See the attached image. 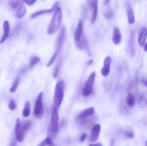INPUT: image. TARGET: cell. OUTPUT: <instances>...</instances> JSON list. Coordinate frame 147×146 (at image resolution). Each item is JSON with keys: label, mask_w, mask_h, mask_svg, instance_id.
<instances>
[{"label": "cell", "mask_w": 147, "mask_h": 146, "mask_svg": "<svg viewBox=\"0 0 147 146\" xmlns=\"http://www.w3.org/2000/svg\"><path fill=\"white\" fill-rule=\"evenodd\" d=\"M62 18H63V14H62L61 8L60 7H57L54 11V14H53L51 21L47 27V34H53L59 29L61 25Z\"/></svg>", "instance_id": "obj_1"}, {"label": "cell", "mask_w": 147, "mask_h": 146, "mask_svg": "<svg viewBox=\"0 0 147 146\" xmlns=\"http://www.w3.org/2000/svg\"><path fill=\"white\" fill-rule=\"evenodd\" d=\"M31 123L29 120H25L21 123L20 119H17L16 121L14 132H15V137L17 141L22 143L25 137L26 132L28 131L31 127Z\"/></svg>", "instance_id": "obj_2"}, {"label": "cell", "mask_w": 147, "mask_h": 146, "mask_svg": "<svg viewBox=\"0 0 147 146\" xmlns=\"http://www.w3.org/2000/svg\"><path fill=\"white\" fill-rule=\"evenodd\" d=\"M65 84L63 81L60 80L57 82L55 85L54 92V97H53V108L58 110L63 102L64 97Z\"/></svg>", "instance_id": "obj_3"}, {"label": "cell", "mask_w": 147, "mask_h": 146, "mask_svg": "<svg viewBox=\"0 0 147 146\" xmlns=\"http://www.w3.org/2000/svg\"><path fill=\"white\" fill-rule=\"evenodd\" d=\"M59 128V115L58 110L53 108L50 118V125H49V137L53 140L55 138L58 132Z\"/></svg>", "instance_id": "obj_4"}, {"label": "cell", "mask_w": 147, "mask_h": 146, "mask_svg": "<svg viewBox=\"0 0 147 146\" xmlns=\"http://www.w3.org/2000/svg\"><path fill=\"white\" fill-rule=\"evenodd\" d=\"M65 27H63L60 31V34H59L58 37H57V40L56 41V44H55V50L54 54L52 56L51 59L50 60V61L48 62V63L47 64V67H49L50 66L53 65L55 62V60L57 59V56H58L59 53H60V49H61L62 45L63 44V42L65 40Z\"/></svg>", "instance_id": "obj_5"}, {"label": "cell", "mask_w": 147, "mask_h": 146, "mask_svg": "<svg viewBox=\"0 0 147 146\" xmlns=\"http://www.w3.org/2000/svg\"><path fill=\"white\" fill-rule=\"evenodd\" d=\"M42 98L43 92H40L37 95L34 104V110H33V115L36 118L41 119L44 115V108L42 104Z\"/></svg>", "instance_id": "obj_6"}, {"label": "cell", "mask_w": 147, "mask_h": 146, "mask_svg": "<svg viewBox=\"0 0 147 146\" xmlns=\"http://www.w3.org/2000/svg\"><path fill=\"white\" fill-rule=\"evenodd\" d=\"M95 79H96V72H93L91 74L89 75L87 81L86 82L83 87V90H82V94L84 97H88L93 92V84H94Z\"/></svg>", "instance_id": "obj_7"}, {"label": "cell", "mask_w": 147, "mask_h": 146, "mask_svg": "<svg viewBox=\"0 0 147 146\" xmlns=\"http://www.w3.org/2000/svg\"><path fill=\"white\" fill-rule=\"evenodd\" d=\"M100 133V125L99 124H95L93 126L90 132V135L89 136L88 140L90 143H94L97 141Z\"/></svg>", "instance_id": "obj_8"}, {"label": "cell", "mask_w": 147, "mask_h": 146, "mask_svg": "<svg viewBox=\"0 0 147 146\" xmlns=\"http://www.w3.org/2000/svg\"><path fill=\"white\" fill-rule=\"evenodd\" d=\"M111 64V57L110 56H107L105 58L104 62H103V67L100 71L103 77H107L110 73Z\"/></svg>", "instance_id": "obj_9"}, {"label": "cell", "mask_w": 147, "mask_h": 146, "mask_svg": "<svg viewBox=\"0 0 147 146\" xmlns=\"http://www.w3.org/2000/svg\"><path fill=\"white\" fill-rule=\"evenodd\" d=\"M95 113V110L93 107H88V108L86 109V110H83L82 112H80L79 113V115H78V120H82L83 119H86L87 117H91L92 115H93Z\"/></svg>", "instance_id": "obj_10"}, {"label": "cell", "mask_w": 147, "mask_h": 146, "mask_svg": "<svg viewBox=\"0 0 147 146\" xmlns=\"http://www.w3.org/2000/svg\"><path fill=\"white\" fill-rule=\"evenodd\" d=\"M57 5H58V2L55 3V4L51 8L48 9H42V10H40V11H36V12L33 13V14L30 16V18L34 19V18H36V17H39V16L42 15V14H50V13H52L53 11H55V9L56 7H57Z\"/></svg>", "instance_id": "obj_11"}, {"label": "cell", "mask_w": 147, "mask_h": 146, "mask_svg": "<svg viewBox=\"0 0 147 146\" xmlns=\"http://www.w3.org/2000/svg\"><path fill=\"white\" fill-rule=\"evenodd\" d=\"M90 7L92 9L91 24H93L98 16V0H90Z\"/></svg>", "instance_id": "obj_12"}, {"label": "cell", "mask_w": 147, "mask_h": 146, "mask_svg": "<svg viewBox=\"0 0 147 146\" xmlns=\"http://www.w3.org/2000/svg\"><path fill=\"white\" fill-rule=\"evenodd\" d=\"M128 48H129V54H131V57H134L135 53H136V43H135V35L134 32H132L130 40H129Z\"/></svg>", "instance_id": "obj_13"}, {"label": "cell", "mask_w": 147, "mask_h": 146, "mask_svg": "<svg viewBox=\"0 0 147 146\" xmlns=\"http://www.w3.org/2000/svg\"><path fill=\"white\" fill-rule=\"evenodd\" d=\"M83 21H80L78 24V27L76 28V31L74 33V39L75 41L76 42H78L80 40H81L82 37H83Z\"/></svg>", "instance_id": "obj_14"}, {"label": "cell", "mask_w": 147, "mask_h": 146, "mask_svg": "<svg viewBox=\"0 0 147 146\" xmlns=\"http://www.w3.org/2000/svg\"><path fill=\"white\" fill-rule=\"evenodd\" d=\"M3 29H4V33H3V35L1 37V40H0V44H3L4 42L6 41V40L8 37L9 34V30H10V26L9 23L7 20H5L3 23Z\"/></svg>", "instance_id": "obj_15"}, {"label": "cell", "mask_w": 147, "mask_h": 146, "mask_svg": "<svg viewBox=\"0 0 147 146\" xmlns=\"http://www.w3.org/2000/svg\"><path fill=\"white\" fill-rule=\"evenodd\" d=\"M122 36L121 33L120 29L119 28H114L113 29V37H112V41H113V44H119L121 42Z\"/></svg>", "instance_id": "obj_16"}, {"label": "cell", "mask_w": 147, "mask_h": 146, "mask_svg": "<svg viewBox=\"0 0 147 146\" xmlns=\"http://www.w3.org/2000/svg\"><path fill=\"white\" fill-rule=\"evenodd\" d=\"M26 13V7L24 5V2L22 0H20V4L17 7V12H16V16L17 18H22Z\"/></svg>", "instance_id": "obj_17"}, {"label": "cell", "mask_w": 147, "mask_h": 146, "mask_svg": "<svg viewBox=\"0 0 147 146\" xmlns=\"http://www.w3.org/2000/svg\"><path fill=\"white\" fill-rule=\"evenodd\" d=\"M128 75H129V73H128L127 68L124 67L122 69L120 73V80H119V83L121 84V85H123L126 84L128 80Z\"/></svg>", "instance_id": "obj_18"}, {"label": "cell", "mask_w": 147, "mask_h": 146, "mask_svg": "<svg viewBox=\"0 0 147 146\" xmlns=\"http://www.w3.org/2000/svg\"><path fill=\"white\" fill-rule=\"evenodd\" d=\"M127 16H128V21H129V24H133L135 22V16H134V10L132 9L131 6L130 4H128L127 5Z\"/></svg>", "instance_id": "obj_19"}, {"label": "cell", "mask_w": 147, "mask_h": 146, "mask_svg": "<svg viewBox=\"0 0 147 146\" xmlns=\"http://www.w3.org/2000/svg\"><path fill=\"white\" fill-rule=\"evenodd\" d=\"M146 37H147V31L145 27H144L142 29V30L141 31L140 34H139V45L143 47V45L144 44H146Z\"/></svg>", "instance_id": "obj_20"}, {"label": "cell", "mask_w": 147, "mask_h": 146, "mask_svg": "<svg viewBox=\"0 0 147 146\" xmlns=\"http://www.w3.org/2000/svg\"><path fill=\"white\" fill-rule=\"evenodd\" d=\"M126 103L130 107L134 106L135 103H136V97H135V96L132 93H129L128 94L127 97H126Z\"/></svg>", "instance_id": "obj_21"}, {"label": "cell", "mask_w": 147, "mask_h": 146, "mask_svg": "<svg viewBox=\"0 0 147 146\" xmlns=\"http://www.w3.org/2000/svg\"><path fill=\"white\" fill-rule=\"evenodd\" d=\"M40 62V57L38 56L33 55L30 59V68H33L36 64H38Z\"/></svg>", "instance_id": "obj_22"}, {"label": "cell", "mask_w": 147, "mask_h": 146, "mask_svg": "<svg viewBox=\"0 0 147 146\" xmlns=\"http://www.w3.org/2000/svg\"><path fill=\"white\" fill-rule=\"evenodd\" d=\"M30 104L29 102H26L25 104H24V109H23L22 111V116L24 117H27L30 116Z\"/></svg>", "instance_id": "obj_23"}, {"label": "cell", "mask_w": 147, "mask_h": 146, "mask_svg": "<svg viewBox=\"0 0 147 146\" xmlns=\"http://www.w3.org/2000/svg\"><path fill=\"white\" fill-rule=\"evenodd\" d=\"M60 66H61V60H59L55 64V68L53 69V78H57V75H58V73L59 71H60Z\"/></svg>", "instance_id": "obj_24"}, {"label": "cell", "mask_w": 147, "mask_h": 146, "mask_svg": "<svg viewBox=\"0 0 147 146\" xmlns=\"http://www.w3.org/2000/svg\"><path fill=\"white\" fill-rule=\"evenodd\" d=\"M51 145H53V140L50 137H47V138H45L42 141L40 142V143L37 146H47Z\"/></svg>", "instance_id": "obj_25"}, {"label": "cell", "mask_w": 147, "mask_h": 146, "mask_svg": "<svg viewBox=\"0 0 147 146\" xmlns=\"http://www.w3.org/2000/svg\"><path fill=\"white\" fill-rule=\"evenodd\" d=\"M18 86H19V79L16 78V80L14 81V82H13L11 87H10V89H9L10 92L11 93L15 92L17 91V88H18Z\"/></svg>", "instance_id": "obj_26"}, {"label": "cell", "mask_w": 147, "mask_h": 146, "mask_svg": "<svg viewBox=\"0 0 147 146\" xmlns=\"http://www.w3.org/2000/svg\"><path fill=\"white\" fill-rule=\"evenodd\" d=\"M20 2V0H12V1H11V2H10V6H11V7L13 9H14L18 7Z\"/></svg>", "instance_id": "obj_27"}, {"label": "cell", "mask_w": 147, "mask_h": 146, "mask_svg": "<svg viewBox=\"0 0 147 146\" xmlns=\"http://www.w3.org/2000/svg\"><path fill=\"white\" fill-rule=\"evenodd\" d=\"M9 108L11 110H14L16 109V103L14 102V100H11L9 103Z\"/></svg>", "instance_id": "obj_28"}, {"label": "cell", "mask_w": 147, "mask_h": 146, "mask_svg": "<svg viewBox=\"0 0 147 146\" xmlns=\"http://www.w3.org/2000/svg\"><path fill=\"white\" fill-rule=\"evenodd\" d=\"M125 135H126L127 137H129V138H132L134 136L133 132L130 130H126V131H125Z\"/></svg>", "instance_id": "obj_29"}, {"label": "cell", "mask_w": 147, "mask_h": 146, "mask_svg": "<svg viewBox=\"0 0 147 146\" xmlns=\"http://www.w3.org/2000/svg\"><path fill=\"white\" fill-rule=\"evenodd\" d=\"M113 11H112L111 9H109V11H107V13H106V14H105V17L107 18L108 19H111L112 17H113Z\"/></svg>", "instance_id": "obj_30"}, {"label": "cell", "mask_w": 147, "mask_h": 146, "mask_svg": "<svg viewBox=\"0 0 147 146\" xmlns=\"http://www.w3.org/2000/svg\"><path fill=\"white\" fill-rule=\"evenodd\" d=\"M24 1L25 4H27V5L28 6H32L35 3L36 0H24Z\"/></svg>", "instance_id": "obj_31"}, {"label": "cell", "mask_w": 147, "mask_h": 146, "mask_svg": "<svg viewBox=\"0 0 147 146\" xmlns=\"http://www.w3.org/2000/svg\"><path fill=\"white\" fill-rule=\"evenodd\" d=\"M86 137H87V134H86V133H83V134H82V135L80 136V142L84 141V140L86 139Z\"/></svg>", "instance_id": "obj_32"}, {"label": "cell", "mask_w": 147, "mask_h": 146, "mask_svg": "<svg viewBox=\"0 0 147 146\" xmlns=\"http://www.w3.org/2000/svg\"><path fill=\"white\" fill-rule=\"evenodd\" d=\"M17 145V140L15 138H13L11 140V143H9V146H16Z\"/></svg>", "instance_id": "obj_33"}, {"label": "cell", "mask_w": 147, "mask_h": 146, "mask_svg": "<svg viewBox=\"0 0 147 146\" xmlns=\"http://www.w3.org/2000/svg\"><path fill=\"white\" fill-rule=\"evenodd\" d=\"M88 146H103L101 143H91V144L89 145Z\"/></svg>", "instance_id": "obj_34"}, {"label": "cell", "mask_w": 147, "mask_h": 146, "mask_svg": "<svg viewBox=\"0 0 147 146\" xmlns=\"http://www.w3.org/2000/svg\"><path fill=\"white\" fill-rule=\"evenodd\" d=\"M93 60H88V62H87V66H90V65H91L92 64H93Z\"/></svg>", "instance_id": "obj_35"}, {"label": "cell", "mask_w": 147, "mask_h": 146, "mask_svg": "<svg viewBox=\"0 0 147 146\" xmlns=\"http://www.w3.org/2000/svg\"><path fill=\"white\" fill-rule=\"evenodd\" d=\"M111 1V0H105V1H104V4H106V5H107V4H109V1Z\"/></svg>", "instance_id": "obj_36"}, {"label": "cell", "mask_w": 147, "mask_h": 146, "mask_svg": "<svg viewBox=\"0 0 147 146\" xmlns=\"http://www.w3.org/2000/svg\"><path fill=\"white\" fill-rule=\"evenodd\" d=\"M143 46H144V50L145 52H146V46H147V44H144Z\"/></svg>", "instance_id": "obj_37"}]
</instances>
